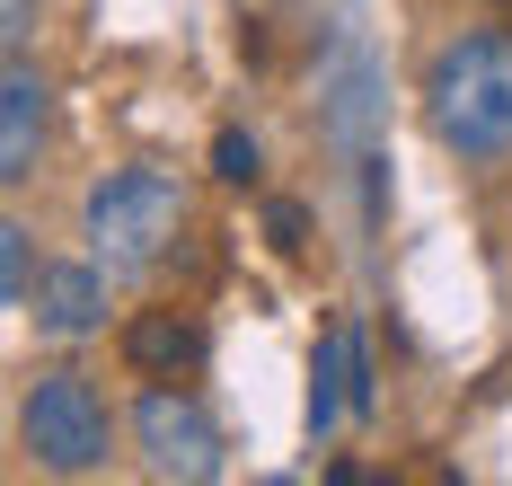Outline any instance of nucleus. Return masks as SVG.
Wrapping results in <instances>:
<instances>
[{"label": "nucleus", "mask_w": 512, "mask_h": 486, "mask_svg": "<svg viewBox=\"0 0 512 486\" xmlns=\"http://www.w3.org/2000/svg\"><path fill=\"white\" fill-rule=\"evenodd\" d=\"M424 115H433V142L460 151L468 168L504 160L512 151V27L451 36L424 71Z\"/></svg>", "instance_id": "obj_1"}, {"label": "nucleus", "mask_w": 512, "mask_h": 486, "mask_svg": "<svg viewBox=\"0 0 512 486\" xmlns=\"http://www.w3.org/2000/svg\"><path fill=\"white\" fill-rule=\"evenodd\" d=\"M80 230H89V257L106 274H142L168 257V239L186 230V195L177 177L159 168H106L98 186L80 195Z\"/></svg>", "instance_id": "obj_2"}, {"label": "nucleus", "mask_w": 512, "mask_h": 486, "mask_svg": "<svg viewBox=\"0 0 512 486\" xmlns=\"http://www.w3.org/2000/svg\"><path fill=\"white\" fill-rule=\"evenodd\" d=\"M18 433H27V451H36V469L89 478L106 460V442H115V416H106V398L80 372H45L27 389V407H18Z\"/></svg>", "instance_id": "obj_3"}, {"label": "nucleus", "mask_w": 512, "mask_h": 486, "mask_svg": "<svg viewBox=\"0 0 512 486\" xmlns=\"http://www.w3.org/2000/svg\"><path fill=\"white\" fill-rule=\"evenodd\" d=\"M133 442H142V469L168 486H212L221 478V425L204 416V398L186 389H142L133 398Z\"/></svg>", "instance_id": "obj_4"}, {"label": "nucleus", "mask_w": 512, "mask_h": 486, "mask_svg": "<svg viewBox=\"0 0 512 486\" xmlns=\"http://www.w3.org/2000/svg\"><path fill=\"white\" fill-rule=\"evenodd\" d=\"M380 115H389L380 71H371V54L345 36L336 62H327V133H336V151H345V160H380V151H371V142H380Z\"/></svg>", "instance_id": "obj_5"}, {"label": "nucleus", "mask_w": 512, "mask_h": 486, "mask_svg": "<svg viewBox=\"0 0 512 486\" xmlns=\"http://www.w3.org/2000/svg\"><path fill=\"white\" fill-rule=\"evenodd\" d=\"M45 151V80L27 71V54H9L0 71V186H27Z\"/></svg>", "instance_id": "obj_6"}, {"label": "nucleus", "mask_w": 512, "mask_h": 486, "mask_svg": "<svg viewBox=\"0 0 512 486\" xmlns=\"http://www.w3.org/2000/svg\"><path fill=\"white\" fill-rule=\"evenodd\" d=\"M27 319L45 327V336H98L106 327V266L89 257V266H45L36 274V301H27Z\"/></svg>", "instance_id": "obj_7"}, {"label": "nucleus", "mask_w": 512, "mask_h": 486, "mask_svg": "<svg viewBox=\"0 0 512 486\" xmlns=\"http://www.w3.org/2000/svg\"><path fill=\"white\" fill-rule=\"evenodd\" d=\"M195 354H204V327L186 319V310H142V319L124 327V363L151 380H177L195 372Z\"/></svg>", "instance_id": "obj_8"}, {"label": "nucleus", "mask_w": 512, "mask_h": 486, "mask_svg": "<svg viewBox=\"0 0 512 486\" xmlns=\"http://www.w3.org/2000/svg\"><path fill=\"white\" fill-rule=\"evenodd\" d=\"M336 416H354V327H327L318 363H309V433L327 442Z\"/></svg>", "instance_id": "obj_9"}, {"label": "nucleus", "mask_w": 512, "mask_h": 486, "mask_svg": "<svg viewBox=\"0 0 512 486\" xmlns=\"http://www.w3.org/2000/svg\"><path fill=\"white\" fill-rule=\"evenodd\" d=\"M36 239H27V221H0V301H9V310H27V301H36Z\"/></svg>", "instance_id": "obj_10"}, {"label": "nucleus", "mask_w": 512, "mask_h": 486, "mask_svg": "<svg viewBox=\"0 0 512 486\" xmlns=\"http://www.w3.org/2000/svg\"><path fill=\"white\" fill-rule=\"evenodd\" d=\"M212 168H221L230 186H256V142H248V133H239V124H230V133L212 142Z\"/></svg>", "instance_id": "obj_11"}, {"label": "nucleus", "mask_w": 512, "mask_h": 486, "mask_svg": "<svg viewBox=\"0 0 512 486\" xmlns=\"http://www.w3.org/2000/svg\"><path fill=\"white\" fill-rule=\"evenodd\" d=\"M27 36H36V0H0V45L27 54Z\"/></svg>", "instance_id": "obj_12"}, {"label": "nucleus", "mask_w": 512, "mask_h": 486, "mask_svg": "<svg viewBox=\"0 0 512 486\" xmlns=\"http://www.w3.org/2000/svg\"><path fill=\"white\" fill-rule=\"evenodd\" d=\"M265 230H274V248H301L309 221H301V204H274V213H265Z\"/></svg>", "instance_id": "obj_13"}, {"label": "nucleus", "mask_w": 512, "mask_h": 486, "mask_svg": "<svg viewBox=\"0 0 512 486\" xmlns=\"http://www.w3.org/2000/svg\"><path fill=\"white\" fill-rule=\"evenodd\" d=\"M495 9H504V18H512V0H495Z\"/></svg>", "instance_id": "obj_14"}]
</instances>
